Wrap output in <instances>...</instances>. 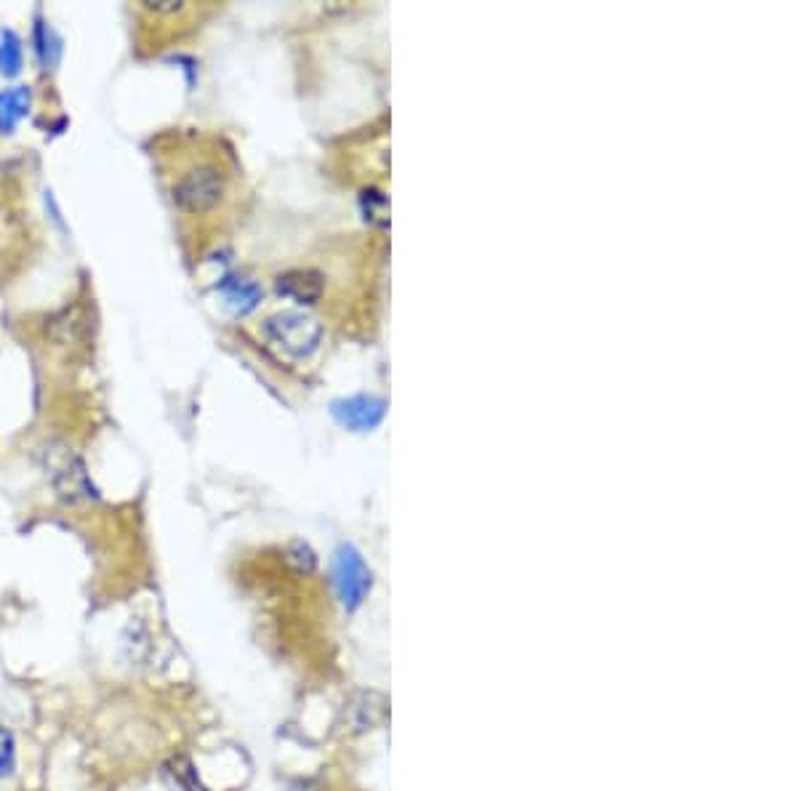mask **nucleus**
Returning <instances> with one entry per match:
<instances>
[{
	"mask_svg": "<svg viewBox=\"0 0 799 791\" xmlns=\"http://www.w3.org/2000/svg\"><path fill=\"white\" fill-rule=\"evenodd\" d=\"M14 768H16L14 733L0 725V778L14 776Z\"/></svg>",
	"mask_w": 799,
	"mask_h": 791,
	"instance_id": "9b49d317",
	"label": "nucleus"
},
{
	"mask_svg": "<svg viewBox=\"0 0 799 791\" xmlns=\"http://www.w3.org/2000/svg\"><path fill=\"white\" fill-rule=\"evenodd\" d=\"M277 293L299 304H315L323 296V277L315 269H288L275 280Z\"/></svg>",
	"mask_w": 799,
	"mask_h": 791,
	"instance_id": "423d86ee",
	"label": "nucleus"
},
{
	"mask_svg": "<svg viewBox=\"0 0 799 791\" xmlns=\"http://www.w3.org/2000/svg\"><path fill=\"white\" fill-rule=\"evenodd\" d=\"M291 562L296 565L299 573H312L315 570V554H312V549L307 544H293Z\"/></svg>",
	"mask_w": 799,
	"mask_h": 791,
	"instance_id": "f8f14e48",
	"label": "nucleus"
},
{
	"mask_svg": "<svg viewBox=\"0 0 799 791\" xmlns=\"http://www.w3.org/2000/svg\"><path fill=\"white\" fill-rule=\"evenodd\" d=\"M262 328L269 344L293 360H307L309 355H315L323 341V325L304 312H277L264 320Z\"/></svg>",
	"mask_w": 799,
	"mask_h": 791,
	"instance_id": "f03ea898",
	"label": "nucleus"
},
{
	"mask_svg": "<svg viewBox=\"0 0 799 791\" xmlns=\"http://www.w3.org/2000/svg\"><path fill=\"white\" fill-rule=\"evenodd\" d=\"M51 469V483L59 499L67 504H80V501H94L96 488L86 472V464L75 456V453H62V456H51L48 461Z\"/></svg>",
	"mask_w": 799,
	"mask_h": 791,
	"instance_id": "20e7f679",
	"label": "nucleus"
},
{
	"mask_svg": "<svg viewBox=\"0 0 799 791\" xmlns=\"http://www.w3.org/2000/svg\"><path fill=\"white\" fill-rule=\"evenodd\" d=\"M336 416L352 429H373L384 416V403L376 397H352L344 403H336Z\"/></svg>",
	"mask_w": 799,
	"mask_h": 791,
	"instance_id": "0eeeda50",
	"label": "nucleus"
},
{
	"mask_svg": "<svg viewBox=\"0 0 799 791\" xmlns=\"http://www.w3.org/2000/svg\"><path fill=\"white\" fill-rule=\"evenodd\" d=\"M333 586L347 610L360 608L365 594L371 592V570L355 546L344 544L333 554Z\"/></svg>",
	"mask_w": 799,
	"mask_h": 791,
	"instance_id": "7ed1b4c3",
	"label": "nucleus"
},
{
	"mask_svg": "<svg viewBox=\"0 0 799 791\" xmlns=\"http://www.w3.org/2000/svg\"><path fill=\"white\" fill-rule=\"evenodd\" d=\"M30 110V88L16 86L0 94V134H11Z\"/></svg>",
	"mask_w": 799,
	"mask_h": 791,
	"instance_id": "1a4fd4ad",
	"label": "nucleus"
},
{
	"mask_svg": "<svg viewBox=\"0 0 799 791\" xmlns=\"http://www.w3.org/2000/svg\"><path fill=\"white\" fill-rule=\"evenodd\" d=\"M24 54H22V40L14 30H0V75L14 78L22 72Z\"/></svg>",
	"mask_w": 799,
	"mask_h": 791,
	"instance_id": "9d476101",
	"label": "nucleus"
},
{
	"mask_svg": "<svg viewBox=\"0 0 799 791\" xmlns=\"http://www.w3.org/2000/svg\"><path fill=\"white\" fill-rule=\"evenodd\" d=\"M230 198V174L211 155L184 160L171 176V200L187 216H208Z\"/></svg>",
	"mask_w": 799,
	"mask_h": 791,
	"instance_id": "f257e3e1",
	"label": "nucleus"
},
{
	"mask_svg": "<svg viewBox=\"0 0 799 791\" xmlns=\"http://www.w3.org/2000/svg\"><path fill=\"white\" fill-rule=\"evenodd\" d=\"M389 704L379 690H355L344 704V720L352 733H371L387 720Z\"/></svg>",
	"mask_w": 799,
	"mask_h": 791,
	"instance_id": "39448f33",
	"label": "nucleus"
},
{
	"mask_svg": "<svg viewBox=\"0 0 799 791\" xmlns=\"http://www.w3.org/2000/svg\"><path fill=\"white\" fill-rule=\"evenodd\" d=\"M160 781L168 791H208L206 784L200 781L198 768L192 765L187 754H174L163 762L160 768Z\"/></svg>",
	"mask_w": 799,
	"mask_h": 791,
	"instance_id": "6e6552de",
	"label": "nucleus"
}]
</instances>
